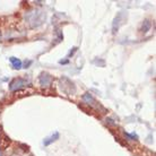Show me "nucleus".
<instances>
[{
  "mask_svg": "<svg viewBox=\"0 0 156 156\" xmlns=\"http://www.w3.org/2000/svg\"><path fill=\"white\" fill-rule=\"evenodd\" d=\"M25 85H26L25 79H23V78H15L13 82L9 84V88H10V91H17V90L22 88Z\"/></svg>",
  "mask_w": 156,
  "mask_h": 156,
  "instance_id": "f257e3e1",
  "label": "nucleus"
},
{
  "mask_svg": "<svg viewBox=\"0 0 156 156\" xmlns=\"http://www.w3.org/2000/svg\"><path fill=\"white\" fill-rule=\"evenodd\" d=\"M9 61L12 62L14 69H20L22 68V61L18 58H15V57H10Z\"/></svg>",
  "mask_w": 156,
  "mask_h": 156,
  "instance_id": "f03ea898",
  "label": "nucleus"
},
{
  "mask_svg": "<svg viewBox=\"0 0 156 156\" xmlns=\"http://www.w3.org/2000/svg\"><path fill=\"white\" fill-rule=\"evenodd\" d=\"M58 138H59V134L58 132H54V135H52V136L46 138V139H44V142H43V144H44V146H49L51 143L56 142Z\"/></svg>",
  "mask_w": 156,
  "mask_h": 156,
  "instance_id": "7ed1b4c3",
  "label": "nucleus"
},
{
  "mask_svg": "<svg viewBox=\"0 0 156 156\" xmlns=\"http://www.w3.org/2000/svg\"><path fill=\"white\" fill-rule=\"evenodd\" d=\"M51 80V77L48 75V74H42L41 77H40V83L41 85H48Z\"/></svg>",
  "mask_w": 156,
  "mask_h": 156,
  "instance_id": "20e7f679",
  "label": "nucleus"
},
{
  "mask_svg": "<svg viewBox=\"0 0 156 156\" xmlns=\"http://www.w3.org/2000/svg\"><path fill=\"white\" fill-rule=\"evenodd\" d=\"M150 26H152V24H150V20H145L143 23V26H142V32H147V31H150Z\"/></svg>",
  "mask_w": 156,
  "mask_h": 156,
  "instance_id": "39448f33",
  "label": "nucleus"
},
{
  "mask_svg": "<svg viewBox=\"0 0 156 156\" xmlns=\"http://www.w3.org/2000/svg\"><path fill=\"white\" fill-rule=\"evenodd\" d=\"M76 51H77V48H76V46H75V48H72V51L69 52V57H72V54H74V53H75Z\"/></svg>",
  "mask_w": 156,
  "mask_h": 156,
  "instance_id": "423d86ee",
  "label": "nucleus"
},
{
  "mask_svg": "<svg viewBox=\"0 0 156 156\" xmlns=\"http://www.w3.org/2000/svg\"><path fill=\"white\" fill-rule=\"evenodd\" d=\"M59 62H60L61 65H66V64H68V60H64V61L61 60V61H59Z\"/></svg>",
  "mask_w": 156,
  "mask_h": 156,
  "instance_id": "0eeeda50",
  "label": "nucleus"
}]
</instances>
